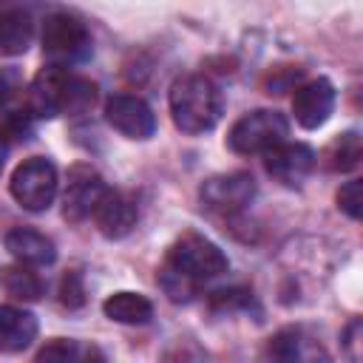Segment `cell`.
I'll return each mask as SVG.
<instances>
[{
	"label": "cell",
	"mask_w": 363,
	"mask_h": 363,
	"mask_svg": "<svg viewBox=\"0 0 363 363\" xmlns=\"http://www.w3.org/2000/svg\"><path fill=\"white\" fill-rule=\"evenodd\" d=\"M227 269H230V261L218 244H213L199 233H184L167 250L164 264L159 269V284L170 301H187L196 295V289L204 281L218 278Z\"/></svg>",
	"instance_id": "6da1fadb"
},
{
	"label": "cell",
	"mask_w": 363,
	"mask_h": 363,
	"mask_svg": "<svg viewBox=\"0 0 363 363\" xmlns=\"http://www.w3.org/2000/svg\"><path fill=\"white\" fill-rule=\"evenodd\" d=\"M224 113V94L221 88L204 77L190 74L173 82L170 88V116L173 125L184 133H207L218 125Z\"/></svg>",
	"instance_id": "7a4b0ae2"
},
{
	"label": "cell",
	"mask_w": 363,
	"mask_h": 363,
	"mask_svg": "<svg viewBox=\"0 0 363 363\" xmlns=\"http://www.w3.org/2000/svg\"><path fill=\"white\" fill-rule=\"evenodd\" d=\"M43 54L48 57V65L68 68L91 54V34L85 23L68 11H51L43 20Z\"/></svg>",
	"instance_id": "3957f363"
},
{
	"label": "cell",
	"mask_w": 363,
	"mask_h": 363,
	"mask_svg": "<svg viewBox=\"0 0 363 363\" xmlns=\"http://www.w3.org/2000/svg\"><path fill=\"white\" fill-rule=\"evenodd\" d=\"M286 136H289L286 116L278 111L261 108V111H250L241 119H235V125L227 133V145L233 153L252 156V153H267L278 147L281 142H286Z\"/></svg>",
	"instance_id": "277c9868"
},
{
	"label": "cell",
	"mask_w": 363,
	"mask_h": 363,
	"mask_svg": "<svg viewBox=\"0 0 363 363\" xmlns=\"http://www.w3.org/2000/svg\"><path fill=\"white\" fill-rule=\"evenodd\" d=\"M11 196L23 210L43 213L57 196V167L45 156H31L11 173Z\"/></svg>",
	"instance_id": "5b68a950"
},
{
	"label": "cell",
	"mask_w": 363,
	"mask_h": 363,
	"mask_svg": "<svg viewBox=\"0 0 363 363\" xmlns=\"http://www.w3.org/2000/svg\"><path fill=\"white\" fill-rule=\"evenodd\" d=\"M258 363H329V352L312 332L286 326L261 346Z\"/></svg>",
	"instance_id": "8992f818"
},
{
	"label": "cell",
	"mask_w": 363,
	"mask_h": 363,
	"mask_svg": "<svg viewBox=\"0 0 363 363\" xmlns=\"http://www.w3.org/2000/svg\"><path fill=\"white\" fill-rule=\"evenodd\" d=\"M255 196V182L250 173H224V176H210L199 187V199L207 210L213 213H238L244 210Z\"/></svg>",
	"instance_id": "52a82bcc"
},
{
	"label": "cell",
	"mask_w": 363,
	"mask_h": 363,
	"mask_svg": "<svg viewBox=\"0 0 363 363\" xmlns=\"http://www.w3.org/2000/svg\"><path fill=\"white\" fill-rule=\"evenodd\" d=\"M105 119L113 130H119L128 139H150L156 130L153 108L133 94H113L105 102Z\"/></svg>",
	"instance_id": "ba28073f"
},
{
	"label": "cell",
	"mask_w": 363,
	"mask_h": 363,
	"mask_svg": "<svg viewBox=\"0 0 363 363\" xmlns=\"http://www.w3.org/2000/svg\"><path fill=\"white\" fill-rule=\"evenodd\" d=\"M108 184L102 182V176L91 167H71L68 173V187L62 193V218L65 221H85L88 216H94L99 199L105 196Z\"/></svg>",
	"instance_id": "9c48e42d"
},
{
	"label": "cell",
	"mask_w": 363,
	"mask_h": 363,
	"mask_svg": "<svg viewBox=\"0 0 363 363\" xmlns=\"http://www.w3.org/2000/svg\"><path fill=\"white\" fill-rule=\"evenodd\" d=\"M315 164H318V156L303 142H281L278 147L264 153L267 173L286 187H298L301 182H306L309 173L315 170Z\"/></svg>",
	"instance_id": "30bf717a"
},
{
	"label": "cell",
	"mask_w": 363,
	"mask_h": 363,
	"mask_svg": "<svg viewBox=\"0 0 363 363\" xmlns=\"http://www.w3.org/2000/svg\"><path fill=\"white\" fill-rule=\"evenodd\" d=\"M335 99H337V91H335V85L326 77H318V79H309V82L298 85L295 96H292L295 122L301 128H306V130L320 128L332 116Z\"/></svg>",
	"instance_id": "8fae6325"
},
{
	"label": "cell",
	"mask_w": 363,
	"mask_h": 363,
	"mask_svg": "<svg viewBox=\"0 0 363 363\" xmlns=\"http://www.w3.org/2000/svg\"><path fill=\"white\" fill-rule=\"evenodd\" d=\"M94 221L105 238H125L139 221V204L133 196L108 187L94 210Z\"/></svg>",
	"instance_id": "7c38bea8"
},
{
	"label": "cell",
	"mask_w": 363,
	"mask_h": 363,
	"mask_svg": "<svg viewBox=\"0 0 363 363\" xmlns=\"http://www.w3.org/2000/svg\"><path fill=\"white\" fill-rule=\"evenodd\" d=\"M68 79V68L45 65L28 85L26 96V113L37 119H54L60 116V102H62V88Z\"/></svg>",
	"instance_id": "4fadbf2b"
},
{
	"label": "cell",
	"mask_w": 363,
	"mask_h": 363,
	"mask_svg": "<svg viewBox=\"0 0 363 363\" xmlns=\"http://www.w3.org/2000/svg\"><path fill=\"white\" fill-rule=\"evenodd\" d=\"M6 250L17 258V264H26V267H45V264H54V258H57L54 241L48 235H43L40 230H31V227L9 230L6 233Z\"/></svg>",
	"instance_id": "5bb4252c"
},
{
	"label": "cell",
	"mask_w": 363,
	"mask_h": 363,
	"mask_svg": "<svg viewBox=\"0 0 363 363\" xmlns=\"http://www.w3.org/2000/svg\"><path fill=\"white\" fill-rule=\"evenodd\" d=\"M37 337V318L28 309L0 303V352H23Z\"/></svg>",
	"instance_id": "9a60e30c"
},
{
	"label": "cell",
	"mask_w": 363,
	"mask_h": 363,
	"mask_svg": "<svg viewBox=\"0 0 363 363\" xmlns=\"http://www.w3.org/2000/svg\"><path fill=\"white\" fill-rule=\"evenodd\" d=\"M34 40V23L23 9H3L0 11V57L26 54Z\"/></svg>",
	"instance_id": "2e32d148"
},
{
	"label": "cell",
	"mask_w": 363,
	"mask_h": 363,
	"mask_svg": "<svg viewBox=\"0 0 363 363\" xmlns=\"http://www.w3.org/2000/svg\"><path fill=\"white\" fill-rule=\"evenodd\" d=\"M102 312L116 323L142 326L153 318V303L139 292H113V295L105 298Z\"/></svg>",
	"instance_id": "e0dca14e"
},
{
	"label": "cell",
	"mask_w": 363,
	"mask_h": 363,
	"mask_svg": "<svg viewBox=\"0 0 363 363\" xmlns=\"http://www.w3.org/2000/svg\"><path fill=\"white\" fill-rule=\"evenodd\" d=\"M96 102V85L85 77L68 74L65 88H62V102H60V116H82L94 108Z\"/></svg>",
	"instance_id": "ac0fdd59"
},
{
	"label": "cell",
	"mask_w": 363,
	"mask_h": 363,
	"mask_svg": "<svg viewBox=\"0 0 363 363\" xmlns=\"http://www.w3.org/2000/svg\"><path fill=\"white\" fill-rule=\"evenodd\" d=\"M360 156H363V147H360V136L357 130H346L340 133L323 153V162L332 173H349L360 164Z\"/></svg>",
	"instance_id": "d6986e66"
},
{
	"label": "cell",
	"mask_w": 363,
	"mask_h": 363,
	"mask_svg": "<svg viewBox=\"0 0 363 363\" xmlns=\"http://www.w3.org/2000/svg\"><path fill=\"white\" fill-rule=\"evenodd\" d=\"M0 284H3V289H6L11 298H17V301H37V298L43 295V281H40V275H37L31 267H26V264L6 267V269L0 272Z\"/></svg>",
	"instance_id": "ffe728a7"
},
{
	"label": "cell",
	"mask_w": 363,
	"mask_h": 363,
	"mask_svg": "<svg viewBox=\"0 0 363 363\" xmlns=\"http://www.w3.org/2000/svg\"><path fill=\"white\" fill-rule=\"evenodd\" d=\"M34 363H77V343L65 337H54L37 352Z\"/></svg>",
	"instance_id": "44dd1931"
},
{
	"label": "cell",
	"mask_w": 363,
	"mask_h": 363,
	"mask_svg": "<svg viewBox=\"0 0 363 363\" xmlns=\"http://www.w3.org/2000/svg\"><path fill=\"white\" fill-rule=\"evenodd\" d=\"M337 207L349 218H354V221L360 218V213H363V184H360V179H352L337 190Z\"/></svg>",
	"instance_id": "7402d4cb"
},
{
	"label": "cell",
	"mask_w": 363,
	"mask_h": 363,
	"mask_svg": "<svg viewBox=\"0 0 363 363\" xmlns=\"http://www.w3.org/2000/svg\"><path fill=\"white\" fill-rule=\"evenodd\" d=\"M60 303L68 306V309H77L85 303V289H82V281L77 272H68L60 284Z\"/></svg>",
	"instance_id": "603a6c76"
},
{
	"label": "cell",
	"mask_w": 363,
	"mask_h": 363,
	"mask_svg": "<svg viewBox=\"0 0 363 363\" xmlns=\"http://www.w3.org/2000/svg\"><path fill=\"white\" fill-rule=\"evenodd\" d=\"M20 91V74L14 68H0V108Z\"/></svg>",
	"instance_id": "cb8c5ba5"
},
{
	"label": "cell",
	"mask_w": 363,
	"mask_h": 363,
	"mask_svg": "<svg viewBox=\"0 0 363 363\" xmlns=\"http://www.w3.org/2000/svg\"><path fill=\"white\" fill-rule=\"evenodd\" d=\"M77 363H102V354H99V349H96V346H91V349H85L82 360L77 357Z\"/></svg>",
	"instance_id": "d4e9b609"
},
{
	"label": "cell",
	"mask_w": 363,
	"mask_h": 363,
	"mask_svg": "<svg viewBox=\"0 0 363 363\" xmlns=\"http://www.w3.org/2000/svg\"><path fill=\"white\" fill-rule=\"evenodd\" d=\"M3 162H6V142H3V136H0V170H3Z\"/></svg>",
	"instance_id": "484cf974"
}]
</instances>
